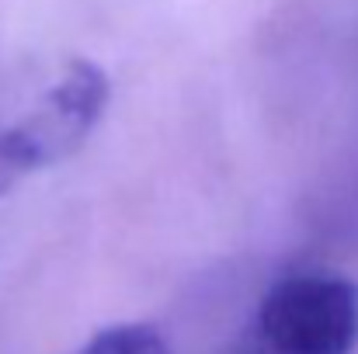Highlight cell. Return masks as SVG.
I'll use <instances>...</instances> for the list:
<instances>
[{"mask_svg": "<svg viewBox=\"0 0 358 354\" xmlns=\"http://www.w3.org/2000/svg\"><path fill=\"white\" fill-rule=\"evenodd\" d=\"M358 288L331 271L278 278L223 354H355Z\"/></svg>", "mask_w": 358, "mask_h": 354, "instance_id": "1", "label": "cell"}, {"mask_svg": "<svg viewBox=\"0 0 358 354\" xmlns=\"http://www.w3.org/2000/svg\"><path fill=\"white\" fill-rule=\"evenodd\" d=\"M14 184H17V174L10 170V163H7V156H3V149H0V195H7Z\"/></svg>", "mask_w": 358, "mask_h": 354, "instance_id": "4", "label": "cell"}, {"mask_svg": "<svg viewBox=\"0 0 358 354\" xmlns=\"http://www.w3.org/2000/svg\"><path fill=\"white\" fill-rule=\"evenodd\" d=\"M108 77L94 63H70L66 73L38 94L31 108L0 121V149L24 181L73 156L108 108Z\"/></svg>", "mask_w": 358, "mask_h": 354, "instance_id": "2", "label": "cell"}, {"mask_svg": "<svg viewBox=\"0 0 358 354\" xmlns=\"http://www.w3.org/2000/svg\"><path fill=\"white\" fill-rule=\"evenodd\" d=\"M73 354H171V344L150 323H115L98 330Z\"/></svg>", "mask_w": 358, "mask_h": 354, "instance_id": "3", "label": "cell"}]
</instances>
